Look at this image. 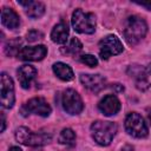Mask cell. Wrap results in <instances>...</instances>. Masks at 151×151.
Instances as JSON below:
<instances>
[{
	"label": "cell",
	"mask_w": 151,
	"mask_h": 151,
	"mask_svg": "<svg viewBox=\"0 0 151 151\" xmlns=\"http://www.w3.org/2000/svg\"><path fill=\"white\" fill-rule=\"evenodd\" d=\"M146 80H147L149 87H151V64L146 68Z\"/></svg>",
	"instance_id": "cell-23"
},
{
	"label": "cell",
	"mask_w": 151,
	"mask_h": 151,
	"mask_svg": "<svg viewBox=\"0 0 151 151\" xmlns=\"http://www.w3.org/2000/svg\"><path fill=\"white\" fill-rule=\"evenodd\" d=\"M59 143L63 144V145H66V146H73L76 144V133L72 129H64L60 134H59V138H58Z\"/></svg>",
	"instance_id": "cell-19"
},
{
	"label": "cell",
	"mask_w": 151,
	"mask_h": 151,
	"mask_svg": "<svg viewBox=\"0 0 151 151\" xmlns=\"http://www.w3.org/2000/svg\"><path fill=\"white\" fill-rule=\"evenodd\" d=\"M72 26L74 31L84 34H92L96 31V17L93 13H86L77 8L72 14Z\"/></svg>",
	"instance_id": "cell-4"
},
{
	"label": "cell",
	"mask_w": 151,
	"mask_h": 151,
	"mask_svg": "<svg viewBox=\"0 0 151 151\" xmlns=\"http://www.w3.org/2000/svg\"><path fill=\"white\" fill-rule=\"evenodd\" d=\"M147 25L146 21L138 15H132L126 19L124 27V37L127 44L136 45L138 44L146 34Z\"/></svg>",
	"instance_id": "cell-1"
},
{
	"label": "cell",
	"mask_w": 151,
	"mask_h": 151,
	"mask_svg": "<svg viewBox=\"0 0 151 151\" xmlns=\"http://www.w3.org/2000/svg\"><path fill=\"white\" fill-rule=\"evenodd\" d=\"M19 5L25 6L26 14L31 18H40L45 13V5L40 1H18Z\"/></svg>",
	"instance_id": "cell-15"
},
{
	"label": "cell",
	"mask_w": 151,
	"mask_h": 151,
	"mask_svg": "<svg viewBox=\"0 0 151 151\" xmlns=\"http://www.w3.org/2000/svg\"><path fill=\"white\" fill-rule=\"evenodd\" d=\"M21 46V39L20 38H15V39H11L9 41H7L6 47H5V52L7 55H18V53L20 52V50L22 47Z\"/></svg>",
	"instance_id": "cell-20"
},
{
	"label": "cell",
	"mask_w": 151,
	"mask_h": 151,
	"mask_svg": "<svg viewBox=\"0 0 151 151\" xmlns=\"http://www.w3.org/2000/svg\"><path fill=\"white\" fill-rule=\"evenodd\" d=\"M52 68H53L54 74L59 79H61L64 81H70V80H72L74 78V74H73L72 68L68 65L64 64V63H60V61L59 63H55V64H53Z\"/></svg>",
	"instance_id": "cell-17"
},
{
	"label": "cell",
	"mask_w": 151,
	"mask_h": 151,
	"mask_svg": "<svg viewBox=\"0 0 151 151\" xmlns=\"http://www.w3.org/2000/svg\"><path fill=\"white\" fill-rule=\"evenodd\" d=\"M5 127H6V120H5V116H4V113H1V132H4Z\"/></svg>",
	"instance_id": "cell-25"
},
{
	"label": "cell",
	"mask_w": 151,
	"mask_h": 151,
	"mask_svg": "<svg viewBox=\"0 0 151 151\" xmlns=\"http://www.w3.org/2000/svg\"><path fill=\"white\" fill-rule=\"evenodd\" d=\"M137 5H139V6H143V7H145L146 9H151V2H137Z\"/></svg>",
	"instance_id": "cell-24"
},
{
	"label": "cell",
	"mask_w": 151,
	"mask_h": 151,
	"mask_svg": "<svg viewBox=\"0 0 151 151\" xmlns=\"http://www.w3.org/2000/svg\"><path fill=\"white\" fill-rule=\"evenodd\" d=\"M21 111L24 112V116H26L27 113H34L41 117H48L52 109L50 106V104L47 103L46 99L41 98V97H34L32 99H29L21 109Z\"/></svg>",
	"instance_id": "cell-9"
},
{
	"label": "cell",
	"mask_w": 151,
	"mask_h": 151,
	"mask_svg": "<svg viewBox=\"0 0 151 151\" xmlns=\"http://www.w3.org/2000/svg\"><path fill=\"white\" fill-rule=\"evenodd\" d=\"M46 54H47V47L44 45H38V46L22 47L17 57L20 60H25V61H38L44 59Z\"/></svg>",
	"instance_id": "cell-10"
},
{
	"label": "cell",
	"mask_w": 151,
	"mask_h": 151,
	"mask_svg": "<svg viewBox=\"0 0 151 151\" xmlns=\"http://www.w3.org/2000/svg\"><path fill=\"white\" fill-rule=\"evenodd\" d=\"M1 22L4 26H6L9 29H14L19 27L20 25V18L17 14V12L12 8L4 7L1 9Z\"/></svg>",
	"instance_id": "cell-14"
},
{
	"label": "cell",
	"mask_w": 151,
	"mask_h": 151,
	"mask_svg": "<svg viewBox=\"0 0 151 151\" xmlns=\"http://www.w3.org/2000/svg\"><path fill=\"white\" fill-rule=\"evenodd\" d=\"M81 50H83V44L77 38H72L71 41L66 46L61 47V53L67 54V55H76Z\"/></svg>",
	"instance_id": "cell-18"
},
{
	"label": "cell",
	"mask_w": 151,
	"mask_h": 151,
	"mask_svg": "<svg viewBox=\"0 0 151 151\" xmlns=\"http://www.w3.org/2000/svg\"><path fill=\"white\" fill-rule=\"evenodd\" d=\"M15 139L27 146H42L52 140V136L45 132H33L27 127H19L15 131Z\"/></svg>",
	"instance_id": "cell-3"
},
{
	"label": "cell",
	"mask_w": 151,
	"mask_h": 151,
	"mask_svg": "<svg viewBox=\"0 0 151 151\" xmlns=\"http://www.w3.org/2000/svg\"><path fill=\"white\" fill-rule=\"evenodd\" d=\"M68 38V27L65 22H59L57 24L52 32H51V39L53 42L57 44H65Z\"/></svg>",
	"instance_id": "cell-16"
},
{
	"label": "cell",
	"mask_w": 151,
	"mask_h": 151,
	"mask_svg": "<svg viewBox=\"0 0 151 151\" xmlns=\"http://www.w3.org/2000/svg\"><path fill=\"white\" fill-rule=\"evenodd\" d=\"M9 151H22L20 147H18V146H12L11 149H9Z\"/></svg>",
	"instance_id": "cell-26"
},
{
	"label": "cell",
	"mask_w": 151,
	"mask_h": 151,
	"mask_svg": "<svg viewBox=\"0 0 151 151\" xmlns=\"http://www.w3.org/2000/svg\"><path fill=\"white\" fill-rule=\"evenodd\" d=\"M17 74H18V79H19L21 87L28 88L31 86V83L37 77V70H35V67H33L31 65H22L18 68Z\"/></svg>",
	"instance_id": "cell-13"
},
{
	"label": "cell",
	"mask_w": 151,
	"mask_h": 151,
	"mask_svg": "<svg viewBox=\"0 0 151 151\" xmlns=\"http://www.w3.org/2000/svg\"><path fill=\"white\" fill-rule=\"evenodd\" d=\"M147 117H149V122H150V124H151V110L149 111V114H147Z\"/></svg>",
	"instance_id": "cell-27"
},
{
	"label": "cell",
	"mask_w": 151,
	"mask_h": 151,
	"mask_svg": "<svg viewBox=\"0 0 151 151\" xmlns=\"http://www.w3.org/2000/svg\"><path fill=\"white\" fill-rule=\"evenodd\" d=\"M125 130L130 136L134 138H144L149 133L144 119L142 118L140 114L136 112H131L127 114L125 119Z\"/></svg>",
	"instance_id": "cell-5"
},
{
	"label": "cell",
	"mask_w": 151,
	"mask_h": 151,
	"mask_svg": "<svg viewBox=\"0 0 151 151\" xmlns=\"http://www.w3.org/2000/svg\"><path fill=\"white\" fill-rule=\"evenodd\" d=\"M61 105L63 109L70 114H78L84 109V103L81 97L72 88H67L61 94Z\"/></svg>",
	"instance_id": "cell-7"
},
{
	"label": "cell",
	"mask_w": 151,
	"mask_h": 151,
	"mask_svg": "<svg viewBox=\"0 0 151 151\" xmlns=\"http://www.w3.org/2000/svg\"><path fill=\"white\" fill-rule=\"evenodd\" d=\"M0 83H1V85H0L1 86V91H0V94H1V105L5 109H11V107H13L14 100H15L13 80H12V78L6 72H2L1 73Z\"/></svg>",
	"instance_id": "cell-8"
},
{
	"label": "cell",
	"mask_w": 151,
	"mask_h": 151,
	"mask_svg": "<svg viewBox=\"0 0 151 151\" xmlns=\"http://www.w3.org/2000/svg\"><path fill=\"white\" fill-rule=\"evenodd\" d=\"M42 37H44V34H42L40 31H37V29H32V31L27 32V34H26V39H27V41H29V42L38 41V40L42 39Z\"/></svg>",
	"instance_id": "cell-22"
},
{
	"label": "cell",
	"mask_w": 151,
	"mask_h": 151,
	"mask_svg": "<svg viewBox=\"0 0 151 151\" xmlns=\"http://www.w3.org/2000/svg\"><path fill=\"white\" fill-rule=\"evenodd\" d=\"M117 132V125L112 122L96 120L91 125V134L94 142L101 146L109 145Z\"/></svg>",
	"instance_id": "cell-2"
},
{
	"label": "cell",
	"mask_w": 151,
	"mask_h": 151,
	"mask_svg": "<svg viewBox=\"0 0 151 151\" xmlns=\"http://www.w3.org/2000/svg\"><path fill=\"white\" fill-rule=\"evenodd\" d=\"M122 52H123V44L113 34L106 35L99 41V55L103 60H106L110 57L119 54Z\"/></svg>",
	"instance_id": "cell-6"
},
{
	"label": "cell",
	"mask_w": 151,
	"mask_h": 151,
	"mask_svg": "<svg viewBox=\"0 0 151 151\" xmlns=\"http://www.w3.org/2000/svg\"><path fill=\"white\" fill-rule=\"evenodd\" d=\"M98 109L104 116H113L119 112L120 101L114 94H107L99 101Z\"/></svg>",
	"instance_id": "cell-11"
},
{
	"label": "cell",
	"mask_w": 151,
	"mask_h": 151,
	"mask_svg": "<svg viewBox=\"0 0 151 151\" xmlns=\"http://www.w3.org/2000/svg\"><path fill=\"white\" fill-rule=\"evenodd\" d=\"M80 61L83 64L90 66V67H96L98 65L97 58L94 55H92V54H83V55H80Z\"/></svg>",
	"instance_id": "cell-21"
},
{
	"label": "cell",
	"mask_w": 151,
	"mask_h": 151,
	"mask_svg": "<svg viewBox=\"0 0 151 151\" xmlns=\"http://www.w3.org/2000/svg\"><path fill=\"white\" fill-rule=\"evenodd\" d=\"M80 81L91 92H99L105 87L106 80L100 74H81Z\"/></svg>",
	"instance_id": "cell-12"
}]
</instances>
